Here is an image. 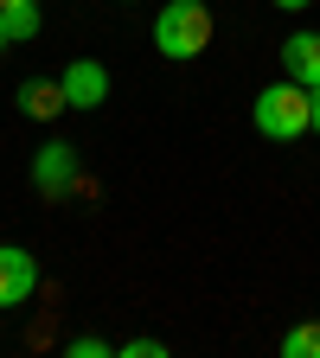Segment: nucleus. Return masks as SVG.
<instances>
[{"instance_id": "f257e3e1", "label": "nucleus", "mask_w": 320, "mask_h": 358, "mask_svg": "<svg viewBox=\"0 0 320 358\" xmlns=\"http://www.w3.org/2000/svg\"><path fill=\"white\" fill-rule=\"evenodd\" d=\"M250 122L263 141H301V134H314V90H301L295 77L263 83L250 103Z\"/></svg>"}, {"instance_id": "f03ea898", "label": "nucleus", "mask_w": 320, "mask_h": 358, "mask_svg": "<svg viewBox=\"0 0 320 358\" xmlns=\"http://www.w3.org/2000/svg\"><path fill=\"white\" fill-rule=\"evenodd\" d=\"M218 20L205 0H167V7L154 13V45H160V58H199L205 45H211Z\"/></svg>"}, {"instance_id": "7ed1b4c3", "label": "nucleus", "mask_w": 320, "mask_h": 358, "mask_svg": "<svg viewBox=\"0 0 320 358\" xmlns=\"http://www.w3.org/2000/svg\"><path fill=\"white\" fill-rule=\"evenodd\" d=\"M39 294V262L20 243H0V313H13Z\"/></svg>"}, {"instance_id": "20e7f679", "label": "nucleus", "mask_w": 320, "mask_h": 358, "mask_svg": "<svg viewBox=\"0 0 320 358\" xmlns=\"http://www.w3.org/2000/svg\"><path fill=\"white\" fill-rule=\"evenodd\" d=\"M71 179H77V148H71V141H45V148L32 154V186H39L45 199H64Z\"/></svg>"}, {"instance_id": "39448f33", "label": "nucleus", "mask_w": 320, "mask_h": 358, "mask_svg": "<svg viewBox=\"0 0 320 358\" xmlns=\"http://www.w3.org/2000/svg\"><path fill=\"white\" fill-rule=\"evenodd\" d=\"M58 83H64V103H71V109H103V103H109V71H103L97 58H71Z\"/></svg>"}, {"instance_id": "423d86ee", "label": "nucleus", "mask_w": 320, "mask_h": 358, "mask_svg": "<svg viewBox=\"0 0 320 358\" xmlns=\"http://www.w3.org/2000/svg\"><path fill=\"white\" fill-rule=\"evenodd\" d=\"M282 77L301 90H320V32H288L282 38Z\"/></svg>"}, {"instance_id": "0eeeda50", "label": "nucleus", "mask_w": 320, "mask_h": 358, "mask_svg": "<svg viewBox=\"0 0 320 358\" xmlns=\"http://www.w3.org/2000/svg\"><path fill=\"white\" fill-rule=\"evenodd\" d=\"M20 109H26L32 122L64 115V109H71V103H64V83H58V77H26V83H20Z\"/></svg>"}, {"instance_id": "6e6552de", "label": "nucleus", "mask_w": 320, "mask_h": 358, "mask_svg": "<svg viewBox=\"0 0 320 358\" xmlns=\"http://www.w3.org/2000/svg\"><path fill=\"white\" fill-rule=\"evenodd\" d=\"M282 358H320V320H301V327H288V339H282Z\"/></svg>"}, {"instance_id": "1a4fd4ad", "label": "nucleus", "mask_w": 320, "mask_h": 358, "mask_svg": "<svg viewBox=\"0 0 320 358\" xmlns=\"http://www.w3.org/2000/svg\"><path fill=\"white\" fill-rule=\"evenodd\" d=\"M0 13H7V32L13 38H39V26H45L39 20V0H26V7H0Z\"/></svg>"}, {"instance_id": "9d476101", "label": "nucleus", "mask_w": 320, "mask_h": 358, "mask_svg": "<svg viewBox=\"0 0 320 358\" xmlns=\"http://www.w3.org/2000/svg\"><path fill=\"white\" fill-rule=\"evenodd\" d=\"M64 352H71V358H109L116 345H109V339H97V333H83V339H71Z\"/></svg>"}, {"instance_id": "9b49d317", "label": "nucleus", "mask_w": 320, "mask_h": 358, "mask_svg": "<svg viewBox=\"0 0 320 358\" xmlns=\"http://www.w3.org/2000/svg\"><path fill=\"white\" fill-rule=\"evenodd\" d=\"M167 345L160 339H128V345H116V358H160Z\"/></svg>"}, {"instance_id": "f8f14e48", "label": "nucleus", "mask_w": 320, "mask_h": 358, "mask_svg": "<svg viewBox=\"0 0 320 358\" xmlns=\"http://www.w3.org/2000/svg\"><path fill=\"white\" fill-rule=\"evenodd\" d=\"M276 13H301V7H314V0H269Z\"/></svg>"}, {"instance_id": "ddd939ff", "label": "nucleus", "mask_w": 320, "mask_h": 358, "mask_svg": "<svg viewBox=\"0 0 320 358\" xmlns=\"http://www.w3.org/2000/svg\"><path fill=\"white\" fill-rule=\"evenodd\" d=\"M7 45H13V32H7V13H0V52H7Z\"/></svg>"}, {"instance_id": "4468645a", "label": "nucleus", "mask_w": 320, "mask_h": 358, "mask_svg": "<svg viewBox=\"0 0 320 358\" xmlns=\"http://www.w3.org/2000/svg\"><path fill=\"white\" fill-rule=\"evenodd\" d=\"M314 134H320V90H314Z\"/></svg>"}, {"instance_id": "2eb2a0df", "label": "nucleus", "mask_w": 320, "mask_h": 358, "mask_svg": "<svg viewBox=\"0 0 320 358\" xmlns=\"http://www.w3.org/2000/svg\"><path fill=\"white\" fill-rule=\"evenodd\" d=\"M0 7H26V0H0Z\"/></svg>"}]
</instances>
